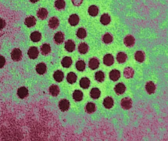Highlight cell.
<instances>
[{
  "label": "cell",
  "mask_w": 168,
  "mask_h": 141,
  "mask_svg": "<svg viewBox=\"0 0 168 141\" xmlns=\"http://www.w3.org/2000/svg\"><path fill=\"white\" fill-rule=\"evenodd\" d=\"M6 25V22L4 20L0 18V30L4 28Z\"/></svg>",
  "instance_id": "7bdbcfd3"
},
{
  "label": "cell",
  "mask_w": 168,
  "mask_h": 141,
  "mask_svg": "<svg viewBox=\"0 0 168 141\" xmlns=\"http://www.w3.org/2000/svg\"><path fill=\"white\" fill-rule=\"evenodd\" d=\"M6 63V60L4 56L0 55V69L2 68Z\"/></svg>",
  "instance_id": "60d3db41"
},
{
  "label": "cell",
  "mask_w": 168,
  "mask_h": 141,
  "mask_svg": "<svg viewBox=\"0 0 168 141\" xmlns=\"http://www.w3.org/2000/svg\"><path fill=\"white\" fill-rule=\"evenodd\" d=\"M55 42L57 44H59L62 43L64 40V36L63 33L61 32H58L55 35L54 37Z\"/></svg>",
  "instance_id": "7c38bea8"
},
{
  "label": "cell",
  "mask_w": 168,
  "mask_h": 141,
  "mask_svg": "<svg viewBox=\"0 0 168 141\" xmlns=\"http://www.w3.org/2000/svg\"><path fill=\"white\" fill-rule=\"evenodd\" d=\"M113 37L109 33H106V34L104 35V36L102 37V41L106 44L110 43L113 41Z\"/></svg>",
  "instance_id": "74e56055"
},
{
  "label": "cell",
  "mask_w": 168,
  "mask_h": 141,
  "mask_svg": "<svg viewBox=\"0 0 168 141\" xmlns=\"http://www.w3.org/2000/svg\"><path fill=\"white\" fill-rule=\"evenodd\" d=\"M29 1L33 3H35L37 2L39 0H29Z\"/></svg>",
  "instance_id": "ee69618b"
},
{
  "label": "cell",
  "mask_w": 168,
  "mask_h": 141,
  "mask_svg": "<svg viewBox=\"0 0 168 141\" xmlns=\"http://www.w3.org/2000/svg\"><path fill=\"white\" fill-rule=\"evenodd\" d=\"M100 21L101 23L103 25H108L111 22L110 16L108 14H104L101 16Z\"/></svg>",
  "instance_id": "4316f807"
},
{
  "label": "cell",
  "mask_w": 168,
  "mask_h": 141,
  "mask_svg": "<svg viewBox=\"0 0 168 141\" xmlns=\"http://www.w3.org/2000/svg\"><path fill=\"white\" fill-rule=\"evenodd\" d=\"M54 78L56 81L58 82L62 81L63 78H64V73L62 72V71L57 70L54 73V75H53Z\"/></svg>",
  "instance_id": "44dd1931"
},
{
  "label": "cell",
  "mask_w": 168,
  "mask_h": 141,
  "mask_svg": "<svg viewBox=\"0 0 168 141\" xmlns=\"http://www.w3.org/2000/svg\"><path fill=\"white\" fill-rule=\"evenodd\" d=\"M55 6L58 9H64L66 6V3L64 0H57L55 3Z\"/></svg>",
  "instance_id": "d590c367"
},
{
  "label": "cell",
  "mask_w": 168,
  "mask_h": 141,
  "mask_svg": "<svg viewBox=\"0 0 168 141\" xmlns=\"http://www.w3.org/2000/svg\"><path fill=\"white\" fill-rule=\"evenodd\" d=\"M49 92L50 94L53 97H57L60 92V89L58 87V86H56V85H52L50 87Z\"/></svg>",
  "instance_id": "ffe728a7"
},
{
  "label": "cell",
  "mask_w": 168,
  "mask_h": 141,
  "mask_svg": "<svg viewBox=\"0 0 168 141\" xmlns=\"http://www.w3.org/2000/svg\"><path fill=\"white\" fill-rule=\"evenodd\" d=\"M124 43L127 47H132L135 43V39L131 35H128L124 39Z\"/></svg>",
  "instance_id": "ba28073f"
},
{
  "label": "cell",
  "mask_w": 168,
  "mask_h": 141,
  "mask_svg": "<svg viewBox=\"0 0 168 141\" xmlns=\"http://www.w3.org/2000/svg\"><path fill=\"white\" fill-rule=\"evenodd\" d=\"M101 95V91L97 88H93L91 91V96L93 99H98Z\"/></svg>",
  "instance_id": "f546056e"
},
{
  "label": "cell",
  "mask_w": 168,
  "mask_h": 141,
  "mask_svg": "<svg viewBox=\"0 0 168 141\" xmlns=\"http://www.w3.org/2000/svg\"><path fill=\"white\" fill-rule=\"evenodd\" d=\"M73 98L75 101H81L83 98L82 92L80 90H75L73 94Z\"/></svg>",
  "instance_id": "603a6c76"
},
{
  "label": "cell",
  "mask_w": 168,
  "mask_h": 141,
  "mask_svg": "<svg viewBox=\"0 0 168 141\" xmlns=\"http://www.w3.org/2000/svg\"><path fill=\"white\" fill-rule=\"evenodd\" d=\"M134 74V72L133 69L130 67H127L125 69L124 71V75L126 78H131L133 76Z\"/></svg>",
  "instance_id": "1f68e13d"
},
{
  "label": "cell",
  "mask_w": 168,
  "mask_h": 141,
  "mask_svg": "<svg viewBox=\"0 0 168 141\" xmlns=\"http://www.w3.org/2000/svg\"><path fill=\"white\" fill-rule=\"evenodd\" d=\"M77 80V76L74 73L71 72L68 74L67 80L70 84H73Z\"/></svg>",
  "instance_id": "f1b7e54d"
},
{
  "label": "cell",
  "mask_w": 168,
  "mask_h": 141,
  "mask_svg": "<svg viewBox=\"0 0 168 141\" xmlns=\"http://www.w3.org/2000/svg\"><path fill=\"white\" fill-rule=\"evenodd\" d=\"M110 78L111 80L114 81L118 80L120 77V73L119 71L117 70H113L110 73Z\"/></svg>",
  "instance_id": "2e32d148"
},
{
  "label": "cell",
  "mask_w": 168,
  "mask_h": 141,
  "mask_svg": "<svg viewBox=\"0 0 168 141\" xmlns=\"http://www.w3.org/2000/svg\"><path fill=\"white\" fill-rule=\"evenodd\" d=\"M39 50L36 47H31L28 51V55L30 59H36L39 55Z\"/></svg>",
  "instance_id": "3957f363"
},
{
  "label": "cell",
  "mask_w": 168,
  "mask_h": 141,
  "mask_svg": "<svg viewBox=\"0 0 168 141\" xmlns=\"http://www.w3.org/2000/svg\"><path fill=\"white\" fill-rule=\"evenodd\" d=\"M127 55L124 52H119L117 56V60L118 62L123 63L125 62L127 60Z\"/></svg>",
  "instance_id": "d6a6232c"
},
{
  "label": "cell",
  "mask_w": 168,
  "mask_h": 141,
  "mask_svg": "<svg viewBox=\"0 0 168 141\" xmlns=\"http://www.w3.org/2000/svg\"><path fill=\"white\" fill-rule=\"evenodd\" d=\"M59 107L62 112H65L69 109L70 103L67 99H63L61 100L59 103Z\"/></svg>",
  "instance_id": "277c9868"
},
{
  "label": "cell",
  "mask_w": 168,
  "mask_h": 141,
  "mask_svg": "<svg viewBox=\"0 0 168 141\" xmlns=\"http://www.w3.org/2000/svg\"><path fill=\"white\" fill-rule=\"evenodd\" d=\"M103 105L106 109H111L114 105V100L112 97H108L104 99Z\"/></svg>",
  "instance_id": "8fae6325"
},
{
  "label": "cell",
  "mask_w": 168,
  "mask_h": 141,
  "mask_svg": "<svg viewBox=\"0 0 168 141\" xmlns=\"http://www.w3.org/2000/svg\"><path fill=\"white\" fill-rule=\"evenodd\" d=\"M114 62V57L110 54H108L104 57V63L107 66L112 65Z\"/></svg>",
  "instance_id": "8992f818"
},
{
  "label": "cell",
  "mask_w": 168,
  "mask_h": 141,
  "mask_svg": "<svg viewBox=\"0 0 168 141\" xmlns=\"http://www.w3.org/2000/svg\"><path fill=\"white\" fill-rule=\"evenodd\" d=\"M88 12L90 15L93 17H95L99 13V9L97 6L92 5L89 7Z\"/></svg>",
  "instance_id": "d4e9b609"
},
{
  "label": "cell",
  "mask_w": 168,
  "mask_h": 141,
  "mask_svg": "<svg viewBox=\"0 0 168 141\" xmlns=\"http://www.w3.org/2000/svg\"><path fill=\"white\" fill-rule=\"evenodd\" d=\"M78 50L81 54H85L88 50V46L85 43H81L78 46Z\"/></svg>",
  "instance_id": "836d02e7"
},
{
  "label": "cell",
  "mask_w": 168,
  "mask_h": 141,
  "mask_svg": "<svg viewBox=\"0 0 168 141\" xmlns=\"http://www.w3.org/2000/svg\"><path fill=\"white\" fill-rule=\"evenodd\" d=\"M95 79L99 82H102L104 79V73L101 71H99L97 72L95 75Z\"/></svg>",
  "instance_id": "f35d334b"
},
{
  "label": "cell",
  "mask_w": 168,
  "mask_h": 141,
  "mask_svg": "<svg viewBox=\"0 0 168 141\" xmlns=\"http://www.w3.org/2000/svg\"><path fill=\"white\" fill-rule=\"evenodd\" d=\"M80 86L84 89H87L90 86V80L87 77H83L80 81Z\"/></svg>",
  "instance_id": "7402d4cb"
},
{
  "label": "cell",
  "mask_w": 168,
  "mask_h": 141,
  "mask_svg": "<svg viewBox=\"0 0 168 141\" xmlns=\"http://www.w3.org/2000/svg\"><path fill=\"white\" fill-rule=\"evenodd\" d=\"M30 38L33 42H39L41 38V35L39 32L35 31L31 33L30 35Z\"/></svg>",
  "instance_id": "484cf974"
},
{
  "label": "cell",
  "mask_w": 168,
  "mask_h": 141,
  "mask_svg": "<svg viewBox=\"0 0 168 141\" xmlns=\"http://www.w3.org/2000/svg\"><path fill=\"white\" fill-rule=\"evenodd\" d=\"M65 48L67 51L72 52L75 49V44L71 40H68L65 43Z\"/></svg>",
  "instance_id": "52a82bcc"
},
{
  "label": "cell",
  "mask_w": 168,
  "mask_h": 141,
  "mask_svg": "<svg viewBox=\"0 0 168 141\" xmlns=\"http://www.w3.org/2000/svg\"><path fill=\"white\" fill-rule=\"evenodd\" d=\"M135 58L136 61L139 62H142L145 59V55L143 52L138 51L136 52L135 54Z\"/></svg>",
  "instance_id": "83f0119b"
},
{
  "label": "cell",
  "mask_w": 168,
  "mask_h": 141,
  "mask_svg": "<svg viewBox=\"0 0 168 141\" xmlns=\"http://www.w3.org/2000/svg\"><path fill=\"white\" fill-rule=\"evenodd\" d=\"M68 20L69 23L71 26H76L79 23V17L76 14H73L70 16Z\"/></svg>",
  "instance_id": "ac0fdd59"
},
{
  "label": "cell",
  "mask_w": 168,
  "mask_h": 141,
  "mask_svg": "<svg viewBox=\"0 0 168 141\" xmlns=\"http://www.w3.org/2000/svg\"><path fill=\"white\" fill-rule=\"evenodd\" d=\"M114 90L116 94H122L125 92L126 86L123 84L119 83L115 86Z\"/></svg>",
  "instance_id": "9c48e42d"
},
{
  "label": "cell",
  "mask_w": 168,
  "mask_h": 141,
  "mask_svg": "<svg viewBox=\"0 0 168 141\" xmlns=\"http://www.w3.org/2000/svg\"><path fill=\"white\" fill-rule=\"evenodd\" d=\"M37 73L39 75H44L46 73V66L44 63H40L38 64L36 67Z\"/></svg>",
  "instance_id": "e0dca14e"
},
{
  "label": "cell",
  "mask_w": 168,
  "mask_h": 141,
  "mask_svg": "<svg viewBox=\"0 0 168 141\" xmlns=\"http://www.w3.org/2000/svg\"><path fill=\"white\" fill-rule=\"evenodd\" d=\"M72 1L74 5L79 6L82 4L83 0H72Z\"/></svg>",
  "instance_id": "b9f144b4"
},
{
  "label": "cell",
  "mask_w": 168,
  "mask_h": 141,
  "mask_svg": "<svg viewBox=\"0 0 168 141\" xmlns=\"http://www.w3.org/2000/svg\"><path fill=\"white\" fill-rule=\"evenodd\" d=\"M77 36L80 39H83L86 36V32L83 28H79L77 32Z\"/></svg>",
  "instance_id": "ab89813d"
},
{
  "label": "cell",
  "mask_w": 168,
  "mask_h": 141,
  "mask_svg": "<svg viewBox=\"0 0 168 141\" xmlns=\"http://www.w3.org/2000/svg\"><path fill=\"white\" fill-rule=\"evenodd\" d=\"M59 25V21L57 18L54 17L51 18L50 20H49L48 26L51 29H55L58 27Z\"/></svg>",
  "instance_id": "4fadbf2b"
},
{
  "label": "cell",
  "mask_w": 168,
  "mask_h": 141,
  "mask_svg": "<svg viewBox=\"0 0 168 141\" xmlns=\"http://www.w3.org/2000/svg\"><path fill=\"white\" fill-rule=\"evenodd\" d=\"M48 15V12L45 8H40L37 12V16L39 19L44 20Z\"/></svg>",
  "instance_id": "9a60e30c"
},
{
  "label": "cell",
  "mask_w": 168,
  "mask_h": 141,
  "mask_svg": "<svg viewBox=\"0 0 168 141\" xmlns=\"http://www.w3.org/2000/svg\"><path fill=\"white\" fill-rule=\"evenodd\" d=\"M36 24V19L33 16H30L25 19V24L28 27H31Z\"/></svg>",
  "instance_id": "d6986e66"
},
{
  "label": "cell",
  "mask_w": 168,
  "mask_h": 141,
  "mask_svg": "<svg viewBox=\"0 0 168 141\" xmlns=\"http://www.w3.org/2000/svg\"><path fill=\"white\" fill-rule=\"evenodd\" d=\"M17 95L20 99H23L28 95V90L25 87H21L18 90Z\"/></svg>",
  "instance_id": "5b68a950"
},
{
  "label": "cell",
  "mask_w": 168,
  "mask_h": 141,
  "mask_svg": "<svg viewBox=\"0 0 168 141\" xmlns=\"http://www.w3.org/2000/svg\"><path fill=\"white\" fill-rule=\"evenodd\" d=\"M121 105L123 109L129 110L131 108L132 105V101L131 99L129 97H125L122 99L121 101Z\"/></svg>",
  "instance_id": "7a4b0ae2"
},
{
  "label": "cell",
  "mask_w": 168,
  "mask_h": 141,
  "mask_svg": "<svg viewBox=\"0 0 168 141\" xmlns=\"http://www.w3.org/2000/svg\"><path fill=\"white\" fill-rule=\"evenodd\" d=\"M22 52L18 48H15L11 52V58L15 61H20L22 58Z\"/></svg>",
  "instance_id": "6da1fadb"
},
{
  "label": "cell",
  "mask_w": 168,
  "mask_h": 141,
  "mask_svg": "<svg viewBox=\"0 0 168 141\" xmlns=\"http://www.w3.org/2000/svg\"><path fill=\"white\" fill-rule=\"evenodd\" d=\"M99 64H100V62H99V60L96 58H93L90 59L88 65L90 68L95 70L99 67Z\"/></svg>",
  "instance_id": "5bb4252c"
},
{
  "label": "cell",
  "mask_w": 168,
  "mask_h": 141,
  "mask_svg": "<svg viewBox=\"0 0 168 141\" xmlns=\"http://www.w3.org/2000/svg\"><path fill=\"white\" fill-rule=\"evenodd\" d=\"M72 63V61L71 58L68 56H65L63 59H62L61 64L62 66L64 67L69 68Z\"/></svg>",
  "instance_id": "cb8c5ba5"
},
{
  "label": "cell",
  "mask_w": 168,
  "mask_h": 141,
  "mask_svg": "<svg viewBox=\"0 0 168 141\" xmlns=\"http://www.w3.org/2000/svg\"><path fill=\"white\" fill-rule=\"evenodd\" d=\"M41 51L43 55H46L48 54L50 52L51 49L50 45L48 44H43L41 48Z\"/></svg>",
  "instance_id": "e575fe53"
},
{
  "label": "cell",
  "mask_w": 168,
  "mask_h": 141,
  "mask_svg": "<svg viewBox=\"0 0 168 141\" xmlns=\"http://www.w3.org/2000/svg\"><path fill=\"white\" fill-rule=\"evenodd\" d=\"M85 63L83 60H79L77 62L76 64V67L78 70L80 71H83L85 69Z\"/></svg>",
  "instance_id": "8d00e7d4"
},
{
  "label": "cell",
  "mask_w": 168,
  "mask_h": 141,
  "mask_svg": "<svg viewBox=\"0 0 168 141\" xmlns=\"http://www.w3.org/2000/svg\"><path fill=\"white\" fill-rule=\"evenodd\" d=\"M85 110L87 113L92 114V113H94L96 110L95 105L93 103H88L86 105Z\"/></svg>",
  "instance_id": "4dcf8cb0"
},
{
  "label": "cell",
  "mask_w": 168,
  "mask_h": 141,
  "mask_svg": "<svg viewBox=\"0 0 168 141\" xmlns=\"http://www.w3.org/2000/svg\"><path fill=\"white\" fill-rule=\"evenodd\" d=\"M156 86L155 84L152 81H149L147 82L146 86H145V89L147 92L149 94H151L154 93L156 90Z\"/></svg>",
  "instance_id": "30bf717a"
}]
</instances>
